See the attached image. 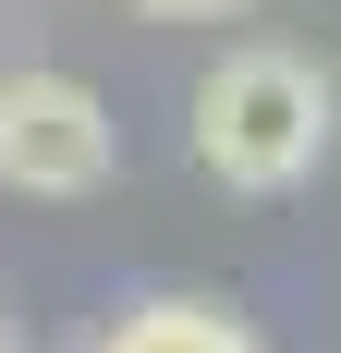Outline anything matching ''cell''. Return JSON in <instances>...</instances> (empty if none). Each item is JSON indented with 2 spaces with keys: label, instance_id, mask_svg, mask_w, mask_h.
Here are the masks:
<instances>
[{
  "label": "cell",
  "instance_id": "6da1fadb",
  "mask_svg": "<svg viewBox=\"0 0 341 353\" xmlns=\"http://www.w3.org/2000/svg\"><path fill=\"white\" fill-rule=\"evenodd\" d=\"M329 122H341V98L305 49H232L195 85V171L220 195H293L329 159Z\"/></svg>",
  "mask_w": 341,
  "mask_h": 353
},
{
  "label": "cell",
  "instance_id": "7a4b0ae2",
  "mask_svg": "<svg viewBox=\"0 0 341 353\" xmlns=\"http://www.w3.org/2000/svg\"><path fill=\"white\" fill-rule=\"evenodd\" d=\"M122 134L86 73H12L0 85V183L12 195H98Z\"/></svg>",
  "mask_w": 341,
  "mask_h": 353
},
{
  "label": "cell",
  "instance_id": "3957f363",
  "mask_svg": "<svg viewBox=\"0 0 341 353\" xmlns=\"http://www.w3.org/2000/svg\"><path fill=\"white\" fill-rule=\"evenodd\" d=\"M86 353H256V329H244L232 305H146V317H122Z\"/></svg>",
  "mask_w": 341,
  "mask_h": 353
},
{
  "label": "cell",
  "instance_id": "277c9868",
  "mask_svg": "<svg viewBox=\"0 0 341 353\" xmlns=\"http://www.w3.org/2000/svg\"><path fill=\"white\" fill-rule=\"evenodd\" d=\"M146 25H232V12H256V0H135Z\"/></svg>",
  "mask_w": 341,
  "mask_h": 353
},
{
  "label": "cell",
  "instance_id": "5b68a950",
  "mask_svg": "<svg viewBox=\"0 0 341 353\" xmlns=\"http://www.w3.org/2000/svg\"><path fill=\"white\" fill-rule=\"evenodd\" d=\"M0 353H12V329H0Z\"/></svg>",
  "mask_w": 341,
  "mask_h": 353
}]
</instances>
